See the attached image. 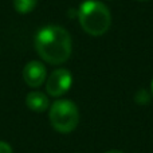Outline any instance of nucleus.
<instances>
[{
  "label": "nucleus",
  "mask_w": 153,
  "mask_h": 153,
  "mask_svg": "<svg viewBox=\"0 0 153 153\" xmlns=\"http://www.w3.org/2000/svg\"><path fill=\"white\" fill-rule=\"evenodd\" d=\"M53 128L59 133H71L79 122V111L73 101L56 100L48 111Z\"/></svg>",
  "instance_id": "3"
},
{
  "label": "nucleus",
  "mask_w": 153,
  "mask_h": 153,
  "mask_svg": "<svg viewBox=\"0 0 153 153\" xmlns=\"http://www.w3.org/2000/svg\"><path fill=\"white\" fill-rule=\"evenodd\" d=\"M151 93H152V97H153V79H152V82H151Z\"/></svg>",
  "instance_id": "10"
},
{
  "label": "nucleus",
  "mask_w": 153,
  "mask_h": 153,
  "mask_svg": "<svg viewBox=\"0 0 153 153\" xmlns=\"http://www.w3.org/2000/svg\"><path fill=\"white\" fill-rule=\"evenodd\" d=\"M105 153H125V152L118 151V149H111V151H108V152H105Z\"/></svg>",
  "instance_id": "9"
},
{
  "label": "nucleus",
  "mask_w": 153,
  "mask_h": 153,
  "mask_svg": "<svg viewBox=\"0 0 153 153\" xmlns=\"http://www.w3.org/2000/svg\"><path fill=\"white\" fill-rule=\"evenodd\" d=\"M38 0H13V7L19 13H28L35 8Z\"/></svg>",
  "instance_id": "7"
},
{
  "label": "nucleus",
  "mask_w": 153,
  "mask_h": 153,
  "mask_svg": "<svg viewBox=\"0 0 153 153\" xmlns=\"http://www.w3.org/2000/svg\"><path fill=\"white\" fill-rule=\"evenodd\" d=\"M26 105L30 110L36 111V113H43L50 108V101L45 93L31 91L26 97Z\"/></svg>",
  "instance_id": "6"
},
{
  "label": "nucleus",
  "mask_w": 153,
  "mask_h": 153,
  "mask_svg": "<svg viewBox=\"0 0 153 153\" xmlns=\"http://www.w3.org/2000/svg\"><path fill=\"white\" fill-rule=\"evenodd\" d=\"M46 67L42 62L31 61L23 69V79L30 87H39L46 81Z\"/></svg>",
  "instance_id": "5"
},
{
  "label": "nucleus",
  "mask_w": 153,
  "mask_h": 153,
  "mask_svg": "<svg viewBox=\"0 0 153 153\" xmlns=\"http://www.w3.org/2000/svg\"><path fill=\"white\" fill-rule=\"evenodd\" d=\"M78 19L83 31L91 36L103 35L111 24L110 11L98 0H85L78 10Z\"/></svg>",
  "instance_id": "2"
},
{
  "label": "nucleus",
  "mask_w": 153,
  "mask_h": 153,
  "mask_svg": "<svg viewBox=\"0 0 153 153\" xmlns=\"http://www.w3.org/2000/svg\"><path fill=\"white\" fill-rule=\"evenodd\" d=\"M136 1H149V0H136Z\"/></svg>",
  "instance_id": "11"
},
{
  "label": "nucleus",
  "mask_w": 153,
  "mask_h": 153,
  "mask_svg": "<svg viewBox=\"0 0 153 153\" xmlns=\"http://www.w3.org/2000/svg\"><path fill=\"white\" fill-rule=\"evenodd\" d=\"M35 48L45 62L62 65L71 55V36L61 26H46L35 35Z\"/></svg>",
  "instance_id": "1"
},
{
  "label": "nucleus",
  "mask_w": 153,
  "mask_h": 153,
  "mask_svg": "<svg viewBox=\"0 0 153 153\" xmlns=\"http://www.w3.org/2000/svg\"><path fill=\"white\" fill-rule=\"evenodd\" d=\"M0 153H12V148L5 141H0Z\"/></svg>",
  "instance_id": "8"
},
{
  "label": "nucleus",
  "mask_w": 153,
  "mask_h": 153,
  "mask_svg": "<svg viewBox=\"0 0 153 153\" xmlns=\"http://www.w3.org/2000/svg\"><path fill=\"white\" fill-rule=\"evenodd\" d=\"M73 75L67 69H56L46 81V90L51 97H61L71 87Z\"/></svg>",
  "instance_id": "4"
}]
</instances>
